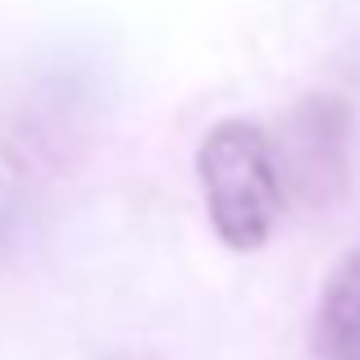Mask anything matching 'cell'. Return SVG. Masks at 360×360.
<instances>
[{"label": "cell", "instance_id": "1", "mask_svg": "<svg viewBox=\"0 0 360 360\" xmlns=\"http://www.w3.org/2000/svg\"><path fill=\"white\" fill-rule=\"evenodd\" d=\"M196 178H201L205 210L224 246L255 251L269 242L283 210V183L274 169L269 132L246 119H219L201 137Z\"/></svg>", "mask_w": 360, "mask_h": 360}, {"label": "cell", "instance_id": "2", "mask_svg": "<svg viewBox=\"0 0 360 360\" xmlns=\"http://www.w3.org/2000/svg\"><path fill=\"white\" fill-rule=\"evenodd\" d=\"M105 115V78L96 64L64 55L46 64L5 115V160L18 174H51L73 160Z\"/></svg>", "mask_w": 360, "mask_h": 360}, {"label": "cell", "instance_id": "3", "mask_svg": "<svg viewBox=\"0 0 360 360\" xmlns=\"http://www.w3.org/2000/svg\"><path fill=\"white\" fill-rule=\"evenodd\" d=\"M274 169H278L283 196H297L306 205H328L342 196L347 169H352V110L338 96H306L269 141Z\"/></svg>", "mask_w": 360, "mask_h": 360}, {"label": "cell", "instance_id": "4", "mask_svg": "<svg viewBox=\"0 0 360 360\" xmlns=\"http://www.w3.org/2000/svg\"><path fill=\"white\" fill-rule=\"evenodd\" d=\"M319 360H360V246L328 269L310 328Z\"/></svg>", "mask_w": 360, "mask_h": 360}, {"label": "cell", "instance_id": "5", "mask_svg": "<svg viewBox=\"0 0 360 360\" xmlns=\"http://www.w3.org/2000/svg\"><path fill=\"white\" fill-rule=\"evenodd\" d=\"M23 233H27V201L14 187L0 183V260L23 242Z\"/></svg>", "mask_w": 360, "mask_h": 360}, {"label": "cell", "instance_id": "6", "mask_svg": "<svg viewBox=\"0 0 360 360\" xmlns=\"http://www.w3.org/2000/svg\"><path fill=\"white\" fill-rule=\"evenodd\" d=\"M105 360H155V356H132V352H123V356H105Z\"/></svg>", "mask_w": 360, "mask_h": 360}]
</instances>
